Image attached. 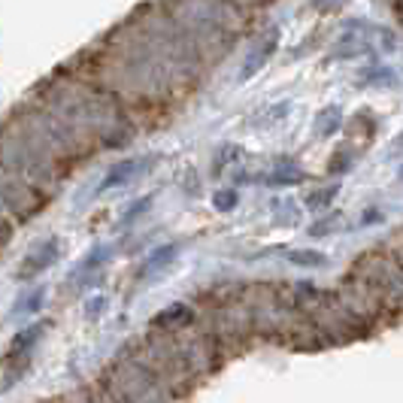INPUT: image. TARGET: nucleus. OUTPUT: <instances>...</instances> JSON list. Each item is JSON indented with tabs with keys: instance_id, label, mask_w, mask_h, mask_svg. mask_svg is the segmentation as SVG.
Returning a JSON list of instances; mask_svg holds the SVG:
<instances>
[{
	"instance_id": "39448f33",
	"label": "nucleus",
	"mask_w": 403,
	"mask_h": 403,
	"mask_svg": "<svg viewBox=\"0 0 403 403\" xmlns=\"http://www.w3.org/2000/svg\"><path fill=\"white\" fill-rule=\"evenodd\" d=\"M61 258V240L58 237H49L43 242H37L34 249L25 255V261H21V267L15 270V279H21V282H30V279H37L40 273H45Z\"/></svg>"
},
{
	"instance_id": "f03ea898",
	"label": "nucleus",
	"mask_w": 403,
	"mask_h": 403,
	"mask_svg": "<svg viewBox=\"0 0 403 403\" xmlns=\"http://www.w3.org/2000/svg\"><path fill=\"white\" fill-rule=\"evenodd\" d=\"M346 279L358 285L361 291H367L389 318L394 313H403V258L389 242L361 252L349 267Z\"/></svg>"
},
{
	"instance_id": "f3484780",
	"label": "nucleus",
	"mask_w": 403,
	"mask_h": 403,
	"mask_svg": "<svg viewBox=\"0 0 403 403\" xmlns=\"http://www.w3.org/2000/svg\"><path fill=\"white\" fill-rule=\"evenodd\" d=\"M43 300H45V288H34L28 298L19 300V313H37L43 307Z\"/></svg>"
},
{
	"instance_id": "6ab92c4d",
	"label": "nucleus",
	"mask_w": 403,
	"mask_h": 403,
	"mask_svg": "<svg viewBox=\"0 0 403 403\" xmlns=\"http://www.w3.org/2000/svg\"><path fill=\"white\" fill-rule=\"evenodd\" d=\"M149 207H152V197H140V200H134V203H131V209H127L125 216H121V225H131L134 218H140Z\"/></svg>"
},
{
	"instance_id": "a211bd4d",
	"label": "nucleus",
	"mask_w": 403,
	"mask_h": 403,
	"mask_svg": "<svg viewBox=\"0 0 403 403\" xmlns=\"http://www.w3.org/2000/svg\"><path fill=\"white\" fill-rule=\"evenodd\" d=\"M237 192L234 188H222V192H216V197H212V203H216V209H222V212H231V209H237Z\"/></svg>"
},
{
	"instance_id": "0eeeda50",
	"label": "nucleus",
	"mask_w": 403,
	"mask_h": 403,
	"mask_svg": "<svg viewBox=\"0 0 403 403\" xmlns=\"http://www.w3.org/2000/svg\"><path fill=\"white\" fill-rule=\"evenodd\" d=\"M307 179V173L300 170L298 164L294 161H288V158H279L276 161V167H273V170H267L261 176V182L267 188H285V185H300V182Z\"/></svg>"
},
{
	"instance_id": "f8f14e48",
	"label": "nucleus",
	"mask_w": 403,
	"mask_h": 403,
	"mask_svg": "<svg viewBox=\"0 0 403 403\" xmlns=\"http://www.w3.org/2000/svg\"><path fill=\"white\" fill-rule=\"evenodd\" d=\"M288 261L298 264V267H324V264H328V255L316 252V249H291V252H288Z\"/></svg>"
},
{
	"instance_id": "dca6fc26",
	"label": "nucleus",
	"mask_w": 403,
	"mask_h": 403,
	"mask_svg": "<svg viewBox=\"0 0 403 403\" xmlns=\"http://www.w3.org/2000/svg\"><path fill=\"white\" fill-rule=\"evenodd\" d=\"M242 155V149L240 146H234V143H227V146H222V152H216V161H212V173H225V167L227 164H234L237 158Z\"/></svg>"
},
{
	"instance_id": "6e6552de",
	"label": "nucleus",
	"mask_w": 403,
	"mask_h": 403,
	"mask_svg": "<svg viewBox=\"0 0 403 403\" xmlns=\"http://www.w3.org/2000/svg\"><path fill=\"white\" fill-rule=\"evenodd\" d=\"M176 252H179V242H167V246H158L155 252H149V258L140 264V270H136V279H149V276H155L158 270H164L167 264H173Z\"/></svg>"
},
{
	"instance_id": "423d86ee",
	"label": "nucleus",
	"mask_w": 403,
	"mask_h": 403,
	"mask_svg": "<svg viewBox=\"0 0 403 403\" xmlns=\"http://www.w3.org/2000/svg\"><path fill=\"white\" fill-rule=\"evenodd\" d=\"M152 158H155V155H152ZM152 158H125V161H116L110 170H106V176L101 179V192H110V188L127 185L134 176H140L143 170H149Z\"/></svg>"
},
{
	"instance_id": "7ed1b4c3",
	"label": "nucleus",
	"mask_w": 403,
	"mask_h": 403,
	"mask_svg": "<svg viewBox=\"0 0 403 403\" xmlns=\"http://www.w3.org/2000/svg\"><path fill=\"white\" fill-rule=\"evenodd\" d=\"M97 379L121 403H176V394L167 389L161 376L134 352L131 343L121 346L110 364H103Z\"/></svg>"
},
{
	"instance_id": "20e7f679",
	"label": "nucleus",
	"mask_w": 403,
	"mask_h": 403,
	"mask_svg": "<svg viewBox=\"0 0 403 403\" xmlns=\"http://www.w3.org/2000/svg\"><path fill=\"white\" fill-rule=\"evenodd\" d=\"M0 192H3L6 222H15V218L28 222L37 212H43V207L52 200V192L28 182L25 176H15L10 170H3V185H0Z\"/></svg>"
},
{
	"instance_id": "f257e3e1",
	"label": "nucleus",
	"mask_w": 403,
	"mask_h": 403,
	"mask_svg": "<svg viewBox=\"0 0 403 403\" xmlns=\"http://www.w3.org/2000/svg\"><path fill=\"white\" fill-rule=\"evenodd\" d=\"M30 101L55 112L91 152L127 146L136 134L131 106L97 82L82 79L70 67H61L55 76L40 82Z\"/></svg>"
},
{
	"instance_id": "4468645a",
	"label": "nucleus",
	"mask_w": 403,
	"mask_h": 403,
	"mask_svg": "<svg viewBox=\"0 0 403 403\" xmlns=\"http://www.w3.org/2000/svg\"><path fill=\"white\" fill-rule=\"evenodd\" d=\"M337 192H340V185L316 188V192L307 197V207H309V209H316V212H322V209H331V203H333V197H337Z\"/></svg>"
},
{
	"instance_id": "aec40b11",
	"label": "nucleus",
	"mask_w": 403,
	"mask_h": 403,
	"mask_svg": "<svg viewBox=\"0 0 403 403\" xmlns=\"http://www.w3.org/2000/svg\"><path fill=\"white\" fill-rule=\"evenodd\" d=\"M352 152H349V149H343V152H337V155H333V164L328 167V170L331 173H346L349 170V167H352Z\"/></svg>"
},
{
	"instance_id": "412c9836",
	"label": "nucleus",
	"mask_w": 403,
	"mask_h": 403,
	"mask_svg": "<svg viewBox=\"0 0 403 403\" xmlns=\"http://www.w3.org/2000/svg\"><path fill=\"white\" fill-rule=\"evenodd\" d=\"M103 307H106V300H103V298L91 300V303H88V318H91V316H94V313H97V316H101V313H103Z\"/></svg>"
},
{
	"instance_id": "ddd939ff",
	"label": "nucleus",
	"mask_w": 403,
	"mask_h": 403,
	"mask_svg": "<svg viewBox=\"0 0 403 403\" xmlns=\"http://www.w3.org/2000/svg\"><path fill=\"white\" fill-rule=\"evenodd\" d=\"M106 258H110V246H97L94 252H91L85 261L79 264V267H76V279H82V276H91V273H94L97 267H103L106 264Z\"/></svg>"
},
{
	"instance_id": "9b49d317",
	"label": "nucleus",
	"mask_w": 403,
	"mask_h": 403,
	"mask_svg": "<svg viewBox=\"0 0 403 403\" xmlns=\"http://www.w3.org/2000/svg\"><path fill=\"white\" fill-rule=\"evenodd\" d=\"M273 49H276V37H273L270 43H261V45H258V49L252 52V55H249V61H246V70L240 73V79H249V76H255L258 70H261V67L267 64V58L273 55Z\"/></svg>"
},
{
	"instance_id": "2eb2a0df",
	"label": "nucleus",
	"mask_w": 403,
	"mask_h": 403,
	"mask_svg": "<svg viewBox=\"0 0 403 403\" xmlns=\"http://www.w3.org/2000/svg\"><path fill=\"white\" fill-rule=\"evenodd\" d=\"M340 222H343V216H340L337 209L328 212V216H318L316 222H313V227H309V237H331V231H333V227H337Z\"/></svg>"
},
{
	"instance_id": "1a4fd4ad",
	"label": "nucleus",
	"mask_w": 403,
	"mask_h": 403,
	"mask_svg": "<svg viewBox=\"0 0 403 403\" xmlns=\"http://www.w3.org/2000/svg\"><path fill=\"white\" fill-rule=\"evenodd\" d=\"M64 400H67V403H121L116 394H112V391L101 382V379H94V382H85L79 391L67 394Z\"/></svg>"
},
{
	"instance_id": "9d476101",
	"label": "nucleus",
	"mask_w": 403,
	"mask_h": 403,
	"mask_svg": "<svg viewBox=\"0 0 403 403\" xmlns=\"http://www.w3.org/2000/svg\"><path fill=\"white\" fill-rule=\"evenodd\" d=\"M343 125V110L340 106H324L316 116V134L318 136H333Z\"/></svg>"
}]
</instances>
